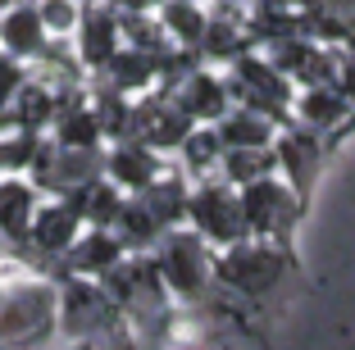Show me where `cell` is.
<instances>
[{
    "label": "cell",
    "mask_w": 355,
    "mask_h": 350,
    "mask_svg": "<svg viewBox=\"0 0 355 350\" xmlns=\"http://www.w3.org/2000/svg\"><path fill=\"white\" fill-rule=\"evenodd\" d=\"M60 337L64 341H137L119 300L101 278L69 273L60 278Z\"/></svg>",
    "instance_id": "277c9868"
},
{
    "label": "cell",
    "mask_w": 355,
    "mask_h": 350,
    "mask_svg": "<svg viewBox=\"0 0 355 350\" xmlns=\"http://www.w3.org/2000/svg\"><path fill=\"white\" fill-rule=\"evenodd\" d=\"M191 128H196V119H191V114L173 100V91H168V87H150V91H141V96H137L132 137L150 141L155 150L173 155L178 146L187 141V132H191Z\"/></svg>",
    "instance_id": "9c48e42d"
},
{
    "label": "cell",
    "mask_w": 355,
    "mask_h": 350,
    "mask_svg": "<svg viewBox=\"0 0 355 350\" xmlns=\"http://www.w3.org/2000/svg\"><path fill=\"white\" fill-rule=\"evenodd\" d=\"M150 250H155V264H159V273H164V282H168L178 305L200 309L219 291V282H214V246H209L191 223L164 227Z\"/></svg>",
    "instance_id": "3957f363"
},
{
    "label": "cell",
    "mask_w": 355,
    "mask_h": 350,
    "mask_svg": "<svg viewBox=\"0 0 355 350\" xmlns=\"http://www.w3.org/2000/svg\"><path fill=\"white\" fill-rule=\"evenodd\" d=\"M246 10L237 0H209V23L200 37V60L205 64H232L241 51H251V28H246Z\"/></svg>",
    "instance_id": "8fae6325"
},
{
    "label": "cell",
    "mask_w": 355,
    "mask_h": 350,
    "mask_svg": "<svg viewBox=\"0 0 355 350\" xmlns=\"http://www.w3.org/2000/svg\"><path fill=\"white\" fill-rule=\"evenodd\" d=\"M83 5H96V0H83Z\"/></svg>",
    "instance_id": "d590c367"
},
{
    "label": "cell",
    "mask_w": 355,
    "mask_h": 350,
    "mask_svg": "<svg viewBox=\"0 0 355 350\" xmlns=\"http://www.w3.org/2000/svg\"><path fill=\"white\" fill-rule=\"evenodd\" d=\"M132 196H141L150 205V214L159 218V227H178L187 223V200H191V177L182 173L178 164H168L164 173L155 177L150 186H141V191H132Z\"/></svg>",
    "instance_id": "44dd1931"
},
{
    "label": "cell",
    "mask_w": 355,
    "mask_h": 350,
    "mask_svg": "<svg viewBox=\"0 0 355 350\" xmlns=\"http://www.w3.org/2000/svg\"><path fill=\"white\" fill-rule=\"evenodd\" d=\"M168 164H173V155L155 150V146L141 141V137L105 141V177H114L123 191H141V186H150Z\"/></svg>",
    "instance_id": "30bf717a"
},
{
    "label": "cell",
    "mask_w": 355,
    "mask_h": 350,
    "mask_svg": "<svg viewBox=\"0 0 355 350\" xmlns=\"http://www.w3.org/2000/svg\"><path fill=\"white\" fill-rule=\"evenodd\" d=\"M187 223L196 227L209 246H232V241L251 237L246 232V214H241V191L219 173H205L191 182V200H187Z\"/></svg>",
    "instance_id": "52a82bcc"
},
{
    "label": "cell",
    "mask_w": 355,
    "mask_h": 350,
    "mask_svg": "<svg viewBox=\"0 0 355 350\" xmlns=\"http://www.w3.org/2000/svg\"><path fill=\"white\" fill-rule=\"evenodd\" d=\"M0 128H5V119H0Z\"/></svg>",
    "instance_id": "8d00e7d4"
},
{
    "label": "cell",
    "mask_w": 355,
    "mask_h": 350,
    "mask_svg": "<svg viewBox=\"0 0 355 350\" xmlns=\"http://www.w3.org/2000/svg\"><path fill=\"white\" fill-rule=\"evenodd\" d=\"M69 200H73V205L83 209V218H87L92 227H110V223L119 218V209H123L128 191L114 182V177H105V173H101V177H92V182H87L83 191H73Z\"/></svg>",
    "instance_id": "484cf974"
},
{
    "label": "cell",
    "mask_w": 355,
    "mask_h": 350,
    "mask_svg": "<svg viewBox=\"0 0 355 350\" xmlns=\"http://www.w3.org/2000/svg\"><path fill=\"white\" fill-rule=\"evenodd\" d=\"M87 96H92V110L101 119L105 141H119V137H132V114H137V96L119 91L110 78L101 73H87Z\"/></svg>",
    "instance_id": "d6986e66"
},
{
    "label": "cell",
    "mask_w": 355,
    "mask_h": 350,
    "mask_svg": "<svg viewBox=\"0 0 355 350\" xmlns=\"http://www.w3.org/2000/svg\"><path fill=\"white\" fill-rule=\"evenodd\" d=\"M173 100L196 119V123H219L223 114L232 110V87L228 73L219 64H196V69L173 87Z\"/></svg>",
    "instance_id": "7c38bea8"
},
{
    "label": "cell",
    "mask_w": 355,
    "mask_h": 350,
    "mask_svg": "<svg viewBox=\"0 0 355 350\" xmlns=\"http://www.w3.org/2000/svg\"><path fill=\"white\" fill-rule=\"evenodd\" d=\"M123 46V32H119V10L110 0H96V5H83V19L73 28V51L83 60L87 73L105 69V60Z\"/></svg>",
    "instance_id": "5bb4252c"
},
{
    "label": "cell",
    "mask_w": 355,
    "mask_h": 350,
    "mask_svg": "<svg viewBox=\"0 0 355 350\" xmlns=\"http://www.w3.org/2000/svg\"><path fill=\"white\" fill-rule=\"evenodd\" d=\"M214 128H219L223 146H273V132H278V123L269 114L251 110V105H237V100H232V110Z\"/></svg>",
    "instance_id": "cb8c5ba5"
},
{
    "label": "cell",
    "mask_w": 355,
    "mask_h": 350,
    "mask_svg": "<svg viewBox=\"0 0 355 350\" xmlns=\"http://www.w3.org/2000/svg\"><path fill=\"white\" fill-rule=\"evenodd\" d=\"M337 87L355 100V42L342 46V73H337Z\"/></svg>",
    "instance_id": "4dcf8cb0"
},
{
    "label": "cell",
    "mask_w": 355,
    "mask_h": 350,
    "mask_svg": "<svg viewBox=\"0 0 355 350\" xmlns=\"http://www.w3.org/2000/svg\"><path fill=\"white\" fill-rule=\"evenodd\" d=\"M42 186L28 173H0V232L10 237V246H19L32 227V214L42 205Z\"/></svg>",
    "instance_id": "2e32d148"
},
{
    "label": "cell",
    "mask_w": 355,
    "mask_h": 350,
    "mask_svg": "<svg viewBox=\"0 0 355 350\" xmlns=\"http://www.w3.org/2000/svg\"><path fill=\"white\" fill-rule=\"evenodd\" d=\"M237 5H255V0H237Z\"/></svg>",
    "instance_id": "e575fe53"
},
{
    "label": "cell",
    "mask_w": 355,
    "mask_h": 350,
    "mask_svg": "<svg viewBox=\"0 0 355 350\" xmlns=\"http://www.w3.org/2000/svg\"><path fill=\"white\" fill-rule=\"evenodd\" d=\"M37 14L51 37H73L78 19H83V0H37Z\"/></svg>",
    "instance_id": "f1b7e54d"
},
{
    "label": "cell",
    "mask_w": 355,
    "mask_h": 350,
    "mask_svg": "<svg viewBox=\"0 0 355 350\" xmlns=\"http://www.w3.org/2000/svg\"><path fill=\"white\" fill-rule=\"evenodd\" d=\"M292 119L314 132H328V137H346L355 128V100L342 91L337 82L328 87H301L292 100Z\"/></svg>",
    "instance_id": "4fadbf2b"
},
{
    "label": "cell",
    "mask_w": 355,
    "mask_h": 350,
    "mask_svg": "<svg viewBox=\"0 0 355 350\" xmlns=\"http://www.w3.org/2000/svg\"><path fill=\"white\" fill-rule=\"evenodd\" d=\"M51 42L42 14H37V0H10L5 14H0V46L19 60H37Z\"/></svg>",
    "instance_id": "e0dca14e"
},
{
    "label": "cell",
    "mask_w": 355,
    "mask_h": 350,
    "mask_svg": "<svg viewBox=\"0 0 355 350\" xmlns=\"http://www.w3.org/2000/svg\"><path fill=\"white\" fill-rule=\"evenodd\" d=\"M128 250H123V241L114 237V227H92L87 223L83 232H78L73 237V246L64 250V278H69V273H87V278H101L105 268L110 264H119V259H123Z\"/></svg>",
    "instance_id": "9a60e30c"
},
{
    "label": "cell",
    "mask_w": 355,
    "mask_h": 350,
    "mask_svg": "<svg viewBox=\"0 0 355 350\" xmlns=\"http://www.w3.org/2000/svg\"><path fill=\"white\" fill-rule=\"evenodd\" d=\"M264 173H278V159H273V146H223L219 159V177H228L232 186H246Z\"/></svg>",
    "instance_id": "4316f807"
},
{
    "label": "cell",
    "mask_w": 355,
    "mask_h": 350,
    "mask_svg": "<svg viewBox=\"0 0 355 350\" xmlns=\"http://www.w3.org/2000/svg\"><path fill=\"white\" fill-rule=\"evenodd\" d=\"M273 5H287V10H305V5H314V0H273Z\"/></svg>",
    "instance_id": "d6a6232c"
},
{
    "label": "cell",
    "mask_w": 355,
    "mask_h": 350,
    "mask_svg": "<svg viewBox=\"0 0 355 350\" xmlns=\"http://www.w3.org/2000/svg\"><path fill=\"white\" fill-rule=\"evenodd\" d=\"M114 10H159L164 0H110Z\"/></svg>",
    "instance_id": "1f68e13d"
},
{
    "label": "cell",
    "mask_w": 355,
    "mask_h": 350,
    "mask_svg": "<svg viewBox=\"0 0 355 350\" xmlns=\"http://www.w3.org/2000/svg\"><path fill=\"white\" fill-rule=\"evenodd\" d=\"M159 55H164V51H159ZM159 55L123 42L114 55H110V60H105V69H96V73H101V78H110L119 91L141 96V91H150V87H159Z\"/></svg>",
    "instance_id": "ac0fdd59"
},
{
    "label": "cell",
    "mask_w": 355,
    "mask_h": 350,
    "mask_svg": "<svg viewBox=\"0 0 355 350\" xmlns=\"http://www.w3.org/2000/svg\"><path fill=\"white\" fill-rule=\"evenodd\" d=\"M101 173H105V146H64L51 132L37 137L28 159V177L46 196H73Z\"/></svg>",
    "instance_id": "5b68a950"
},
{
    "label": "cell",
    "mask_w": 355,
    "mask_h": 350,
    "mask_svg": "<svg viewBox=\"0 0 355 350\" xmlns=\"http://www.w3.org/2000/svg\"><path fill=\"white\" fill-rule=\"evenodd\" d=\"M10 255H14V246H10V237L0 232V259H10Z\"/></svg>",
    "instance_id": "836d02e7"
},
{
    "label": "cell",
    "mask_w": 355,
    "mask_h": 350,
    "mask_svg": "<svg viewBox=\"0 0 355 350\" xmlns=\"http://www.w3.org/2000/svg\"><path fill=\"white\" fill-rule=\"evenodd\" d=\"M205 5H209V0H205Z\"/></svg>",
    "instance_id": "74e56055"
},
{
    "label": "cell",
    "mask_w": 355,
    "mask_h": 350,
    "mask_svg": "<svg viewBox=\"0 0 355 350\" xmlns=\"http://www.w3.org/2000/svg\"><path fill=\"white\" fill-rule=\"evenodd\" d=\"M159 23H164L173 46L200 51V37H205V23H209V5L205 0H164L159 5Z\"/></svg>",
    "instance_id": "603a6c76"
},
{
    "label": "cell",
    "mask_w": 355,
    "mask_h": 350,
    "mask_svg": "<svg viewBox=\"0 0 355 350\" xmlns=\"http://www.w3.org/2000/svg\"><path fill=\"white\" fill-rule=\"evenodd\" d=\"M324 155H328V137L324 132H314V128L296 123V119L278 123V132H273V159H278V173L287 177L305 200H310V191H314L319 168H324Z\"/></svg>",
    "instance_id": "ba28073f"
},
{
    "label": "cell",
    "mask_w": 355,
    "mask_h": 350,
    "mask_svg": "<svg viewBox=\"0 0 355 350\" xmlns=\"http://www.w3.org/2000/svg\"><path fill=\"white\" fill-rule=\"evenodd\" d=\"M60 337V282L32 273L19 255L0 259V346Z\"/></svg>",
    "instance_id": "6da1fadb"
},
{
    "label": "cell",
    "mask_w": 355,
    "mask_h": 350,
    "mask_svg": "<svg viewBox=\"0 0 355 350\" xmlns=\"http://www.w3.org/2000/svg\"><path fill=\"white\" fill-rule=\"evenodd\" d=\"M119 32H123L128 46H141V51H168V32L159 23V10H119Z\"/></svg>",
    "instance_id": "83f0119b"
},
{
    "label": "cell",
    "mask_w": 355,
    "mask_h": 350,
    "mask_svg": "<svg viewBox=\"0 0 355 350\" xmlns=\"http://www.w3.org/2000/svg\"><path fill=\"white\" fill-rule=\"evenodd\" d=\"M110 227H114V237L123 241V250H150L159 241V232H164V227H159V218L150 214V205L141 196H132V191H128L123 209H119V218Z\"/></svg>",
    "instance_id": "d4e9b609"
},
{
    "label": "cell",
    "mask_w": 355,
    "mask_h": 350,
    "mask_svg": "<svg viewBox=\"0 0 355 350\" xmlns=\"http://www.w3.org/2000/svg\"><path fill=\"white\" fill-rule=\"evenodd\" d=\"M5 123L10 128H28V132H51L55 123V82H46L42 73H32L19 87L10 105H5Z\"/></svg>",
    "instance_id": "ffe728a7"
},
{
    "label": "cell",
    "mask_w": 355,
    "mask_h": 350,
    "mask_svg": "<svg viewBox=\"0 0 355 350\" xmlns=\"http://www.w3.org/2000/svg\"><path fill=\"white\" fill-rule=\"evenodd\" d=\"M219 159H223V137H219L214 123H196L187 132V141L173 150V164L182 168L191 182L205 177V173H219Z\"/></svg>",
    "instance_id": "7402d4cb"
},
{
    "label": "cell",
    "mask_w": 355,
    "mask_h": 350,
    "mask_svg": "<svg viewBox=\"0 0 355 350\" xmlns=\"http://www.w3.org/2000/svg\"><path fill=\"white\" fill-rule=\"evenodd\" d=\"M241 191V214H246V232L251 237H269V241H292L296 223H301L310 200L296 191L282 173H264L255 182L237 186Z\"/></svg>",
    "instance_id": "8992f818"
},
{
    "label": "cell",
    "mask_w": 355,
    "mask_h": 350,
    "mask_svg": "<svg viewBox=\"0 0 355 350\" xmlns=\"http://www.w3.org/2000/svg\"><path fill=\"white\" fill-rule=\"evenodd\" d=\"M28 78H32V60H19V55H10L5 46H0V119H5V105L19 96V87L28 82Z\"/></svg>",
    "instance_id": "f546056e"
},
{
    "label": "cell",
    "mask_w": 355,
    "mask_h": 350,
    "mask_svg": "<svg viewBox=\"0 0 355 350\" xmlns=\"http://www.w3.org/2000/svg\"><path fill=\"white\" fill-rule=\"evenodd\" d=\"M296 273V250L292 241H269V237H241L232 246L214 250V282L223 296L260 305L269 300L282 282Z\"/></svg>",
    "instance_id": "7a4b0ae2"
}]
</instances>
